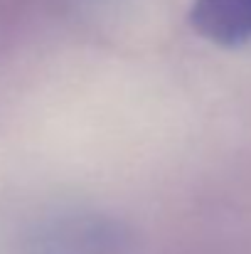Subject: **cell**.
I'll list each match as a JSON object with an SVG mask.
<instances>
[{
  "label": "cell",
  "instance_id": "cell-1",
  "mask_svg": "<svg viewBox=\"0 0 251 254\" xmlns=\"http://www.w3.org/2000/svg\"><path fill=\"white\" fill-rule=\"evenodd\" d=\"M190 25L219 47L251 42V0H192Z\"/></svg>",
  "mask_w": 251,
  "mask_h": 254
}]
</instances>
